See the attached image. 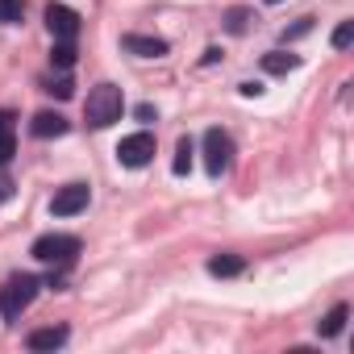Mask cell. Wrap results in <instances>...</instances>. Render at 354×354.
<instances>
[{
	"label": "cell",
	"instance_id": "6da1fadb",
	"mask_svg": "<svg viewBox=\"0 0 354 354\" xmlns=\"http://www.w3.org/2000/svg\"><path fill=\"white\" fill-rule=\"evenodd\" d=\"M121 113H125V96L117 84H96L84 100V121L92 129H109L113 121H121Z\"/></svg>",
	"mask_w": 354,
	"mask_h": 354
},
{
	"label": "cell",
	"instance_id": "7a4b0ae2",
	"mask_svg": "<svg viewBox=\"0 0 354 354\" xmlns=\"http://www.w3.org/2000/svg\"><path fill=\"white\" fill-rule=\"evenodd\" d=\"M38 288H42V279H38V275H13L5 288H0V317L17 321V317H21V313L34 304Z\"/></svg>",
	"mask_w": 354,
	"mask_h": 354
},
{
	"label": "cell",
	"instance_id": "3957f363",
	"mask_svg": "<svg viewBox=\"0 0 354 354\" xmlns=\"http://www.w3.org/2000/svg\"><path fill=\"white\" fill-rule=\"evenodd\" d=\"M230 162H234V142H230V133H225V129H209V133H205V171L213 175V180H221V175L230 171Z\"/></svg>",
	"mask_w": 354,
	"mask_h": 354
},
{
	"label": "cell",
	"instance_id": "277c9868",
	"mask_svg": "<svg viewBox=\"0 0 354 354\" xmlns=\"http://www.w3.org/2000/svg\"><path fill=\"white\" fill-rule=\"evenodd\" d=\"M30 254L38 263H71L80 254V238H71V234H42Z\"/></svg>",
	"mask_w": 354,
	"mask_h": 354
},
{
	"label": "cell",
	"instance_id": "5b68a950",
	"mask_svg": "<svg viewBox=\"0 0 354 354\" xmlns=\"http://www.w3.org/2000/svg\"><path fill=\"white\" fill-rule=\"evenodd\" d=\"M150 158H154V133L138 129V133H129V138L117 142V162L121 167H146Z\"/></svg>",
	"mask_w": 354,
	"mask_h": 354
},
{
	"label": "cell",
	"instance_id": "8992f818",
	"mask_svg": "<svg viewBox=\"0 0 354 354\" xmlns=\"http://www.w3.org/2000/svg\"><path fill=\"white\" fill-rule=\"evenodd\" d=\"M46 30L55 42H75L80 34V13L67 9V5H46Z\"/></svg>",
	"mask_w": 354,
	"mask_h": 354
},
{
	"label": "cell",
	"instance_id": "52a82bcc",
	"mask_svg": "<svg viewBox=\"0 0 354 354\" xmlns=\"http://www.w3.org/2000/svg\"><path fill=\"white\" fill-rule=\"evenodd\" d=\"M88 201H92L88 184H67V188H59V192H55L50 213H55V217H75V213H84V209H88Z\"/></svg>",
	"mask_w": 354,
	"mask_h": 354
},
{
	"label": "cell",
	"instance_id": "ba28073f",
	"mask_svg": "<svg viewBox=\"0 0 354 354\" xmlns=\"http://www.w3.org/2000/svg\"><path fill=\"white\" fill-rule=\"evenodd\" d=\"M121 46H125L129 55H138V59H162V55H167V42H162V38H150V34H125Z\"/></svg>",
	"mask_w": 354,
	"mask_h": 354
},
{
	"label": "cell",
	"instance_id": "9c48e42d",
	"mask_svg": "<svg viewBox=\"0 0 354 354\" xmlns=\"http://www.w3.org/2000/svg\"><path fill=\"white\" fill-rule=\"evenodd\" d=\"M30 129H34V138H63L67 129H71V121L63 117V113H34V121H30Z\"/></svg>",
	"mask_w": 354,
	"mask_h": 354
},
{
	"label": "cell",
	"instance_id": "30bf717a",
	"mask_svg": "<svg viewBox=\"0 0 354 354\" xmlns=\"http://www.w3.org/2000/svg\"><path fill=\"white\" fill-rule=\"evenodd\" d=\"M63 342H67V325H46V329H34L26 337L30 350H59Z\"/></svg>",
	"mask_w": 354,
	"mask_h": 354
},
{
	"label": "cell",
	"instance_id": "8fae6325",
	"mask_svg": "<svg viewBox=\"0 0 354 354\" xmlns=\"http://www.w3.org/2000/svg\"><path fill=\"white\" fill-rule=\"evenodd\" d=\"M17 150V125H13V113H0V167H5Z\"/></svg>",
	"mask_w": 354,
	"mask_h": 354
},
{
	"label": "cell",
	"instance_id": "7c38bea8",
	"mask_svg": "<svg viewBox=\"0 0 354 354\" xmlns=\"http://www.w3.org/2000/svg\"><path fill=\"white\" fill-rule=\"evenodd\" d=\"M242 271H246V259H238V254H213L209 259V275H217V279H230Z\"/></svg>",
	"mask_w": 354,
	"mask_h": 354
},
{
	"label": "cell",
	"instance_id": "4fadbf2b",
	"mask_svg": "<svg viewBox=\"0 0 354 354\" xmlns=\"http://www.w3.org/2000/svg\"><path fill=\"white\" fill-rule=\"evenodd\" d=\"M296 67H300V59L288 55V50H271V55H263V71H271V75H288V71H296Z\"/></svg>",
	"mask_w": 354,
	"mask_h": 354
},
{
	"label": "cell",
	"instance_id": "5bb4252c",
	"mask_svg": "<svg viewBox=\"0 0 354 354\" xmlns=\"http://www.w3.org/2000/svg\"><path fill=\"white\" fill-rule=\"evenodd\" d=\"M346 317H350V308H346V304H333V308L325 313V321L317 325V333H321V337H337V333L346 329Z\"/></svg>",
	"mask_w": 354,
	"mask_h": 354
},
{
	"label": "cell",
	"instance_id": "9a60e30c",
	"mask_svg": "<svg viewBox=\"0 0 354 354\" xmlns=\"http://www.w3.org/2000/svg\"><path fill=\"white\" fill-rule=\"evenodd\" d=\"M192 154H196L192 138H180V142H175V158H171V171H175V175H188V171H192Z\"/></svg>",
	"mask_w": 354,
	"mask_h": 354
},
{
	"label": "cell",
	"instance_id": "2e32d148",
	"mask_svg": "<svg viewBox=\"0 0 354 354\" xmlns=\"http://www.w3.org/2000/svg\"><path fill=\"white\" fill-rule=\"evenodd\" d=\"M50 63H55L59 71L75 67V42H55V46H50Z\"/></svg>",
	"mask_w": 354,
	"mask_h": 354
},
{
	"label": "cell",
	"instance_id": "e0dca14e",
	"mask_svg": "<svg viewBox=\"0 0 354 354\" xmlns=\"http://www.w3.org/2000/svg\"><path fill=\"white\" fill-rule=\"evenodd\" d=\"M26 17V0H0V21L5 26H17Z\"/></svg>",
	"mask_w": 354,
	"mask_h": 354
},
{
	"label": "cell",
	"instance_id": "ac0fdd59",
	"mask_svg": "<svg viewBox=\"0 0 354 354\" xmlns=\"http://www.w3.org/2000/svg\"><path fill=\"white\" fill-rule=\"evenodd\" d=\"M221 21H225L230 34H246V26H250V9H230Z\"/></svg>",
	"mask_w": 354,
	"mask_h": 354
},
{
	"label": "cell",
	"instance_id": "d6986e66",
	"mask_svg": "<svg viewBox=\"0 0 354 354\" xmlns=\"http://www.w3.org/2000/svg\"><path fill=\"white\" fill-rule=\"evenodd\" d=\"M46 92L59 96V100H71V96H75V84H71L67 75H59V80H46Z\"/></svg>",
	"mask_w": 354,
	"mask_h": 354
},
{
	"label": "cell",
	"instance_id": "ffe728a7",
	"mask_svg": "<svg viewBox=\"0 0 354 354\" xmlns=\"http://www.w3.org/2000/svg\"><path fill=\"white\" fill-rule=\"evenodd\" d=\"M329 42H333V50H346V46L354 42V21H342V26L333 30V38H329Z\"/></svg>",
	"mask_w": 354,
	"mask_h": 354
},
{
	"label": "cell",
	"instance_id": "44dd1931",
	"mask_svg": "<svg viewBox=\"0 0 354 354\" xmlns=\"http://www.w3.org/2000/svg\"><path fill=\"white\" fill-rule=\"evenodd\" d=\"M304 34H313V17H300L292 30H283V42H296V38H304Z\"/></svg>",
	"mask_w": 354,
	"mask_h": 354
},
{
	"label": "cell",
	"instance_id": "7402d4cb",
	"mask_svg": "<svg viewBox=\"0 0 354 354\" xmlns=\"http://www.w3.org/2000/svg\"><path fill=\"white\" fill-rule=\"evenodd\" d=\"M138 121H154V104H138Z\"/></svg>",
	"mask_w": 354,
	"mask_h": 354
},
{
	"label": "cell",
	"instance_id": "603a6c76",
	"mask_svg": "<svg viewBox=\"0 0 354 354\" xmlns=\"http://www.w3.org/2000/svg\"><path fill=\"white\" fill-rule=\"evenodd\" d=\"M217 59H221V50H217V46H209V50H205V67H213Z\"/></svg>",
	"mask_w": 354,
	"mask_h": 354
},
{
	"label": "cell",
	"instance_id": "cb8c5ba5",
	"mask_svg": "<svg viewBox=\"0 0 354 354\" xmlns=\"http://www.w3.org/2000/svg\"><path fill=\"white\" fill-rule=\"evenodd\" d=\"M242 96H263V84H242Z\"/></svg>",
	"mask_w": 354,
	"mask_h": 354
},
{
	"label": "cell",
	"instance_id": "d4e9b609",
	"mask_svg": "<svg viewBox=\"0 0 354 354\" xmlns=\"http://www.w3.org/2000/svg\"><path fill=\"white\" fill-rule=\"evenodd\" d=\"M267 5H279V0H267Z\"/></svg>",
	"mask_w": 354,
	"mask_h": 354
}]
</instances>
